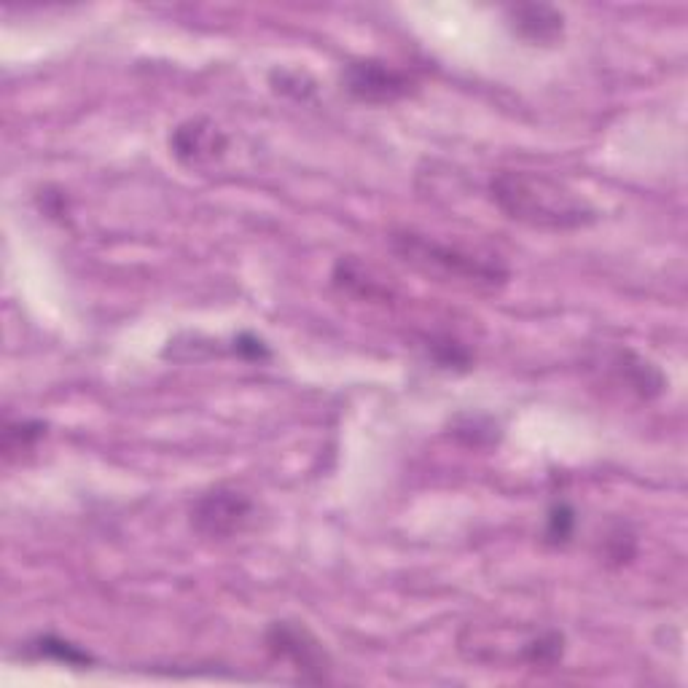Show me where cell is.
Instances as JSON below:
<instances>
[{"label": "cell", "instance_id": "e0dca14e", "mask_svg": "<svg viewBox=\"0 0 688 688\" xmlns=\"http://www.w3.org/2000/svg\"><path fill=\"white\" fill-rule=\"evenodd\" d=\"M635 552H637L635 535L624 528H613L606 539V552H602V557H606V565L621 567L635 557Z\"/></svg>", "mask_w": 688, "mask_h": 688}, {"label": "cell", "instance_id": "7a4b0ae2", "mask_svg": "<svg viewBox=\"0 0 688 688\" xmlns=\"http://www.w3.org/2000/svg\"><path fill=\"white\" fill-rule=\"evenodd\" d=\"M390 247L401 262L414 267L433 280L457 282V286L476 288V291H492L509 282V269L498 258H485L479 253H470L466 247L428 237L420 232H396L390 237Z\"/></svg>", "mask_w": 688, "mask_h": 688}, {"label": "cell", "instance_id": "ba28073f", "mask_svg": "<svg viewBox=\"0 0 688 688\" xmlns=\"http://www.w3.org/2000/svg\"><path fill=\"white\" fill-rule=\"evenodd\" d=\"M611 366L615 377H619L632 393L645 398V401L659 398L664 393V388H667V379H664L659 366L651 364L643 355H637L635 349H619V353L613 355Z\"/></svg>", "mask_w": 688, "mask_h": 688}, {"label": "cell", "instance_id": "277c9868", "mask_svg": "<svg viewBox=\"0 0 688 688\" xmlns=\"http://www.w3.org/2000/svg\"><path fill=\"white\" fill-rule=\"evenodd\" d=\"M264 645L275 662H288L301 680L323 684L331 675V656L323 643L299 621H271L264 632Z\"/></svg>", "mask_w": 688, "mask_h": 688}, {"label": "cell", "instance_id": "8992f818", "mask_svg": "<svg viewBox=\"0 0 688 688\" xmlns=\"http://www.w3.org/2000/svg\"><path fill=\"white\" fill-rule=\"evenodd\" d=\"M226 132L208 116L186 119L170 132V154L186 167L213 165L226 154Z\"/></svg>", "mask_w": 688, "mask_h": 688}, {"label": "cell", "instance_id": "8fae6325", "mask_svg": "<svg viewBox=\"0 0 688 688\" xmlns=\"http://www.w3.org/2000/svg\"><path fill=\"white\" fill-rule=\"evenodd\" d=\"M452 436L466 446H492L498 444L500 439V428L498 422L487 414H474V412H463L452 420Z\"/></svg>", "mask_w": 688, "mask_h": 688}, {"label": "cell", "instance_id": "5bb4252c", "mask_svg": "<svg viewBox=\"0 0 688 688\" xmlns=\"http://www.w3.org/2000/svg\"><path fill=\"white\" fill-rule=\"evenodd\" d=\"M565 656V635L557 630H548L543 635L528 640L522 645V659L530 667H554Z\"/></svg>", "mask_w": 688, "mask_h": 688}, {"label": "cell", "instance_id": "30bf717a", "mask_svg": "<svg viewBox=\"0 0 688 688\" xmlns=\"http://www.w3.org/2000/svg\"><path fill=\"white\" fill-rule=\"evenodd\" d=\"M331 280L334 286L344 293L360 296V299H379V296H388L382 286L377 280H371L369 269L358 262L355 256H342L340 262L334 264V271H331Z\"/></svg>", "mask_w": 688, "mask_h": 688}, {"label": "cell", "instance_id": "2e32d148", "mask_svg": "<svg viewBox=\"0 0 688 688\" xmlns=\"http://www.w3.org/2000/svg\"><path fill=\"white\" fill-rule=\"evenodd\" d=\"M269 84L277 95H286L293 100H310L315 95V81L304 70H271Z\"/></svg>", "mask_w": 688, "mask_h": 688}, {"label": "cell", "instance_id": "4fadbf2b", "mask_svg": "<svg viewBox=\"0 0 688 688\" xmlns=\"http://www.w3.org/2000/svg\"><path fill=\"white\" fill-rule=\"evenodd\" d=\"M46 422L41 420H20V422H5L3 428V455L5 460H11L14 455L30 452L41 439L46 436Z\"/></svg>", "mask_w": 688, "mask_h": 688}, {"label": "cell", "instance_id": "52a82bcc", "mask_svg": "<svg viewBox=\"0 0 688 688\" xmlns=\"http://www.w3.org/2000/svg\"><path fill=\"white\" fill-rule=\"evenodd\" d=\"M506 20L511 33L530 46H554L565 35V14L546 3L511 5Z\"/></svg>", "mask_w": 688, "mask_h": 688}, {"label": "cell", "instance_id": "ac0fdd59", "mask_svg": "<svg viewBox=\"0 0 688 688\" xmlns=\"http://www.w3.org/2000/svg\"><path fill=\"white\" fill-rule=\"evenodd\" d=\"M232 353L237 355V358L243 360H269L271 358V349L269 344L262 340V336L251 334V331H243V334H237L232 340Z\"/></svg>", "mask_w": 688, "mask_h": 688}, {"label": "cell", "instance_id": "7c38bea8", "mask_svg": "<svg viewBox=\"0 0 688 688\" xmlns=\"http://www.w3.org/2000/svg\"><path fill=\"white\" fill-rule=\"evenodd\" d=\"M576 528H578V514L576 509H573L570 503H565V500H559V503H554L552 509L546 511V524H543V543L546 546H567V543L573 541V535H576Z\"/></svg>", "mask_w": 688, "mask_h": 688}, {"label": "cell", "instance_id": "5b68a950", "mask_svg": "<svg viewBox=\"0 0 688 688\" xmlns=\"http://www.w3.org/2000/svg\"><path fill=\"white\" fill-rule=\"evenodd\" d=\"M342 89L366 106H393L414 92V78L377 57L349 59L342 68Z\"/></svg>", "mask_w": 688, "mask_h": 688}, {"label": "cell", "instance_id": "3957f363", "mask_svg": "<svg viewBox=\"0 0 688 688\" xmlns=\"http://www.w3.org/2000/svg\"><path fill=\"white\" fill-rule=\"evenodd\" d=\"M256 503L237 487L219 485L202 492L191 506V528L213 541H229L243 535L256 522Z\"/></svg>", "mask_w": 688, "mask_h": 688}, {"label": "cell", "instance_id": "9c48e42d", "mask_svg": "<svg viewBox=\"0 0 688 688\" xmlns=\"http://www.w3.org/2000/svg\"><path fill=\"white\" fill-rule=\"evenodd\" d=\"M22 654L27 659H49V662H59V664H68V667H92L95 656L89 654L87 648L81 645L70 643V640L59 637V635H38L33 640H27Z\"/></svg>", "mask_w": 688, "mask_h": 688}, {"label": "cell", "instance_id": "6da1fadb", "mask_svg": "<svg viewBox=\"0 0 688 688\" xmlns=\"http://www.w3.org/2000/svg\"><path fill=\"white\" fill-rule=\"evenodd\" d=\"M490 195L506 219L543 232H578L600 221L587 197L546 173L500 170L492 175Z\"/></svg>", "mask_w": 688, "mask_h": 688}, {"label": "cell", "instance_id": "9a60e30c", "mask_svg": "<svg viewBox=\"0 0 688 688\" xmlns=\"http://www.w3.org/2000/svg\"><path fill=\"white\" fill-rule=\"evenodd\" d=\"M428 355H431L442 369L468 371L470 364H474L466 344L452 340V336H436V340L428 342Z\"/></svg>", "mask_w": 688, "mask_h": 688}]
</instances>
